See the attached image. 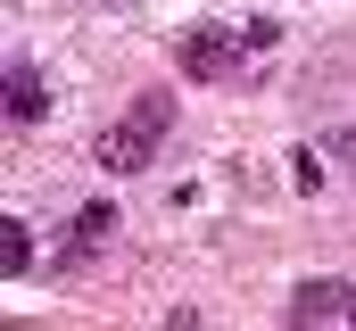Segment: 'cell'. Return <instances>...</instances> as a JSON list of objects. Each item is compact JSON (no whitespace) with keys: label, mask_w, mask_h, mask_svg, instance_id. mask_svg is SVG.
<instances>
[{"label":"cell","mask_w":356,"mask_h":331,"mask_svg":"<svg viewBox=\"0 0 356 331\" xmlns=\"http://www.w3.org/2000/svg\"><path fill=\"white\" fill-rule=\"evenodd\" d=\"M249 58H266L257 25H191V33H175V67H182V83H232Z\"/></svg>","instance_id":"6da1fadb"},{"label":"cell","mask_w":356,"mask_h":331,"mask_svg":"<svg viewBox=\"0 0 356 331\" xmlns=\"http://www.w3.org/2000/svg\"><path fill=\"white\" fill-rule=\"evenodd\" d=\"M348 323H356V307H348Z\"/></svg>","instance_id":"9c48e42d"},{"label":"cell","mask_w":356,"mask_h":331,"mask_svg":"<svg viewBox=\"0 0 356 331\" xmlns=\"http://www.w3.org/2000/svg\"><path fill=\"white\" fill-rule=\"evenodd\" d=\"M50 116V91L33 75V58H8V124H42Z\"/></svg>","instance_id":"5b68a950"},{"label":"cell","mask_w":356,"mask_h":331,"mask_svg":"<svg viewBox=\"0 0 356 331\" xmlns=\"http://www.w3.org/2000/svg\"><path fill=\"white\" fill-rule=\"evenodd\" d=\"M108 232H116V207H108V199H91L83 216H75V232H67V248L50 257V273H75V265H91V257L108 248Z\"/></svg>","instance_id":"3957f363"},{"label":"cell","mask_w":356,"mask_h":331,"mask_svg":"<svg viewBox=\"0 0 356 331\" xmlns=\"http://www.w3.org/2000/svg\"><path fill=\"white\" fill-rule=\"evenodd\" d=\"M25 265H33V232H25V224H17V216H8V224H0V273H8V282H17V273H25Z\"/></svg>","instance_id":"8992f818"},{"label":"cell","mask_w":356,"mask_h":331,"mask_svg":"<svg viewBox=\"0 0 356 331\" xmlns=\"http://www.w3.org/2000/svg\"><path fill=\"white\" fill-rule=\"evenodd\" d=\"M166 133H175V99H166V91H141V99L99 133V166H108V174H141V166L158 158Z\"/></svg>","instance_id":"7a4b0ae2"},{"label":"cell","mask_w":356,"mask_h":331,"mask_svg":"<svg viewBox=\"0 0 356 331\" xmlns=\"http://www.w3.org/2000/svg\"><path fill=\"white\" fill-rule=\"evenodd\" d=\"M323 158H340L356 174V124H332V133H323Z\"/></svg>","instance_id":"52a82bcc"},{"label":"cell","mask_w":356,"mask_h":331,"mask_svg":"<svg viewBox=\"0 0 356 331\" xmlns=\"http://www.w3.org/2000/svg\"><path fill=\"white\" fill-rule=\"evenodd\" d=\"M108 8H116V0H108ZM124 8H133V0H124Z\"/></svg>","instance_id":"ba28073f"},{"label":"cell","mask_w":356,"mask_h":331,"mask_svg":"<svg viewBox=\"0 0 356 331\" xmlns=\"http://www.w3.org/2000/svg\"><path fill=\"white\" fill-rule=\"evenodd\" d=\"M356 307L348 282H298V298H290V323H340Z\"/></svg>","instance_id":"277c9868"}]
</instances>
